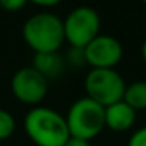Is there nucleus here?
Segmentation results:
<instances>
[{
	"instance_id": "f257e3e1",
	"label": "nucleus",
	"mask_w": 146,
	"mask_h": 146,
	"mask_svg": "<svg viewBox=\"0 0 146 146\" xmlns=\"http://www.w3.org/2000/svg\"><path fill=\"white\" fill-rule=\"evenodd\" d=\"M24 130L36 146H63L69 138L66 118L55 108L36 105L24 116Z\"/></svg>"
},
{
	"instance_id": "f03ea898",
	"label": "nucleus",
	"mask_w": 146,
	"mask_h": 146,
	"mask_svg": "<svg viewBox=\"0 0 146 146\" xmlns=\"http://www.w3.org/2000/svg\"><path fill=\"white\" fill-rule=\"evenodd\" d=\"M22 38L35 54L60 52L64 44L63 19L50 11L35 13L24 22Z\"/></svg>"
},
{
	"instance_id": "7ed1b4c3",
	"label": "nucleus",
	"mask_w": 146,
	"mask_h": 146,
	"mask_svg": "<svg viewBox=\"0 0 146 146\" xmlns=\"http://www.w3.org/2000/svg\"><path fill=\"white\" fill-rule=\"evenodd\" d=\"M66 124L71 137L91 141L105 129L104 107L88 96L77 99L71 104L66 113Z\"/></svg>"
},
{
	"instance_id": "20e7f679",
	"label": "nucleus",
	"mask_w": 146,
	"mask_h": 146,
	"mask_svg": "<svg viewBox=\"0 0 146 146\" xmlns=\"http://www.w3.org/2000/svg\"><path fill=\"white\" fill-rule=\"evenodd\" d=\"M64 41L74 49H83L101 33V16L93 7L80 5L63 19Z\"/></svg>"
},
{
	"instance_id": "39448f33",
	"label": "nucleus",
	"mask_w": 146,
	"mask_h": 146,
	"mask_svg": "<svg viewBox=\"0 0 146 146\" xmlns=\"http://www.w3.org/2000/svg\"><path fill=\"white\" fill-rule=\"evenodd\" d=\"M85 93L102 107L121 101L126 82L116 69H90L85 76Z\"/></svg>"
},
{
	"instance_id": "423d86ee",
	"label": "nucleus",
	"mask_w": 146,
	"mask_h": 146,
	"mask_svg": "<svg viewBox=\"0 0 146 146\" xmlns=\"http://www.w3.org/2000/svg\"><path fill=\"white\" fill-rule=\"evenodd\" d=\"M11 93L19 102L36 107L49 93V80L33 66H24L11 77Z\"/></svg>"
},
{
	"instance_id": "0eeeda50",
	"label": "nucleus",
	"mask_w": 146,
	"mask_h": 146,
	"mask_svg": "<svg viewBox=\"0 0 146 146\" xmlns=\"http://www.w3.org/2000/svg\"><path fill=\"white\" fill-rule=\"evenodd\" d=\"M85 63L91 69H115L123 60V44L115 36L99 33L82 49Z\"/></svg>"
},
{
	"instance_id": "6e6552de",
	"label": "nucleus",
	"mask_w": 146,
	"mask_h": 146,
	"mask_svg": "<svg viewBox=\"0 0 146 146\" xmlns=\"http://www.w3.org/2000/svg\"><path fill=\"white\" fill-rule=\"evenodd\" d=\"M105 127L113 132H127L133 127L137 119V111L130 105L121 101L104 107Z\"/></svg>"
},
{
	"instance_id": "1a4fd4ad",
	"label": "nucleus",
	"mask_w": 146,
	"mask_h": 146,
	"mask_svg": "<svg viewBox=\"0 0 146 146\" xmlns=\"http://www.w3.org/2000/svg\"><path fill=\"white\" fill-rule=\"evenodd\" d=\"M32 66L50 82L63 74L66 60L64 57H61L60 52H42V54H35Z\"/></svg>"
},
{
	"instance_id": "9d476101",
	"label": "nucleus",
	"mask_w": 146,
	"mask_h": 146,
	"mask_svg": "<svg viewBox=\"0 0 146 146\" xmlns=\"http://www.w3.org/2000/svg\"><path fill=\"white\" fill-rule=\"evenodd\" d=\"M123 101L138 113L146 110V80H135L126 85Z\"/></svg>"
},
{
	"instance_id": "9b49d317",
	"label": "nucleus",
	"mask_w": 146,
	"mask_h": 146,
	"mask_svg": "<svg viewBox=\"0 0 146 146\" xmlns=\"http://www.w3.org/2000/svg\"><path fill=\"white\" fill-rule=\"evenodd\" d=\"M14 130H16V119L13 113L5 108H0V141L11 138Z\"/></svg>"
},
{
	"instance_id": "f8f14e48",
	"label": "nucleus",
	"mask_w": 146,
	"mask_h": 146,
	"mask_svg": "<svg viewBox=\"0 0 146 146\" xmlns=\"http://www.w3.org/2000/svg\"><path fill=\"white\" fill-rule=\"evenodd\" d=\"M127 146H146V126L137 129L135 132L129 137Z\"/></svg>"
},
{
	"instance_id": "ddd939ff",
	"label": "nucleus",
	"mask_w": 146,
	"mask_h": 146,
	"mask_svg": "<svg viewBox=\"0 0 146 146\" xmlns=\"http://www.w3.org/2000/svg\"><path fill=\"white\" fill-rule=\"evenodd\" d=\"M27 3H29V0H0V8H3L5 11H10V13H16V11L22 10Z\"/></svg>"
},
{
	"instance_id": "4468645a",
	"label": "nucleus",
	"mask_w": 146,
	"mask_h": 146,
	"mask_svg": "<svg viewBox=\"0 0 146 146\" xmlns=\"http://www.w3.org/2000/svg\"><path fill=\"white\" fill-rule=\"evenodd\" d=\"M63 146H91V141L79 138V137H69Z\"/></svg>"
},
{
	"instance_id": "2eb2a0df",
	"label": "nucleus",
	"mask_w": 146,
	"mask_h": 146,
	"mask_svg": "<svg viewBox=\"0 0 146 146\" xmlns=\"http://www.w3.org/2000/svg\"><path fill=\"white\" fill-rule=\"evenodd\" d=\"M29 2L33 5H38V7H42V8H50V7H57L63 0H29Z\"/></svg>"
},
{
	"instance_id": "dca6fc26",
	"label": "nucleus",
	"mask_w": 146,
	"mask_h": 146,
	"mask_svg": "<svg viewBox=\"0 0 146 146\" xmlns=\"http://www.w3.org/2000/svg\"><path fill=\"white\" fill-rule=\"evenodd\" d=\"M141 58H143V61L146 63V39L143 41V44H141Z\"/></svg>"
},
{
	"instance_id": "f3484780",
	"label": "nucleus",
	"mask_w": 146,
	"mask_h": 146,
	"mask_svg": "<svg viewBox=\"0 0 146 146\" xmlns=\"http://www.w3.org/2000/svg\"><path fill=\"white\" fill-rule=\"evenodd\" d=\"M141 2H143V3H145V5H146V0H141Z\"/></svg>"
}]
</instances>
